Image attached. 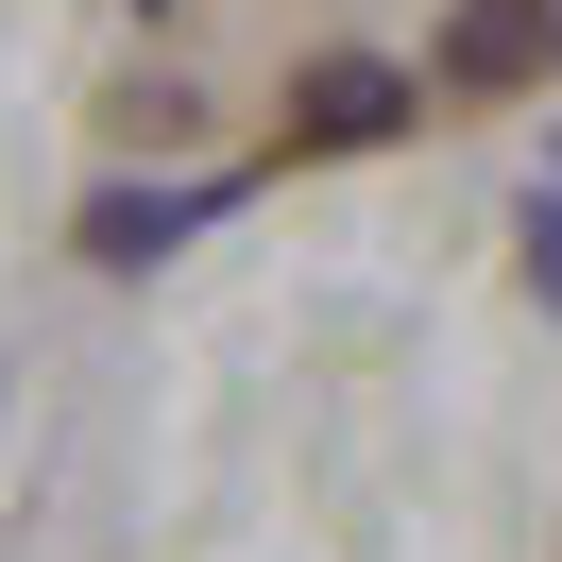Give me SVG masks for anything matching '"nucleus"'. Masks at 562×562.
I'll return each instance as SVG.
<instances>
[{"label": "nucleus", "mask_w": 562, "mask_h": 562, "mask_svg": "<svg viewBox=\"0 0 562 562\" xmlns=\"http://www.w3.org/2000/svg\"><path fill=\"white\" fill-rule=\"evenodd\" d=\"M392 120H409V69H375V52H324L290 86V154H375Z\"/></svg>", "instance_id": "obj_1"}, {"label": "nucleus", "mask_w": 562, "mask_h": 562, "mask_svg": "<svg viewBox=\"0 0 562 562\" xmlns=\"http://www.w3.org/2000/svg\"><path fill=\"white\" fill-rule=\"evenodd\" d=\"M562 69V0H460L443 18V86H546Z\"/></svg>", "instance_id": "obj_2"}]
</instances>
